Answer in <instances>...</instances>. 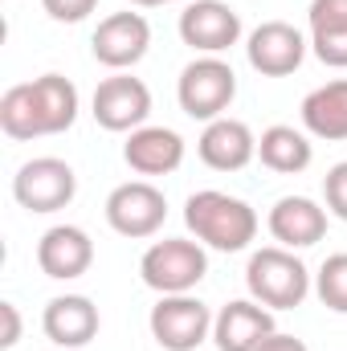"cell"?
I'll return each instance as SVG.
<instances>
[{
    "mask_svg": "<svg viewBox=\"0 0 347 351\" xmlns=\"http://www.w3.org/2000/svg\"><path fill=\"white\" fill-rule=\"evenodd\" d=\"M78 119V86L62 74H41L0 94V131L8 139H45L70 131Z\"/></svg>",
    "mask_w": 347,
    "mask_h": 351,
    "instance_id": "cell-1",
    "label": "cell"
},
{
    "mask_svg": "<svg viewBox=\"0 0 347 351\" xmlns=\"http://www.w3.org/2000/svg\"><path fill=\"white\" fill-rule=\"evenodd\" d=\"M184 225L196 233L200 245L221 250V254H241L258 237V213L246 200H237L229 192H217V188H204V192L188 196Z\"/></svg>",
    "mask_w": 347,
    "mask_h": 351,
    "instance_id": "cell-2",
    "label": "cell"
},
{
    "mask_svg": "<svg viewBox=\"0 0 347 351\" xmlns=\"http://www.w3.org/2000/svg\"><path fill=\"white\" fill-rule=\"evenodd\" d=\"M246 286H250V298L261 302V306H270V311H294L311 294V269L302 265V258L294 250L265 245L246 265Z\"/></svg>",
    "mask_w": 347,
    "mask_h": 351,
    "instance_id": "cell-3",
    "label": "cell"
},
{
    "mask_svg": "<svg viewBox=\"0 0 347 351\" xmlns=\"http://www.w3.org/2000/svg\"><path fill=\"white\" fill-rule=\"evenodd\" d=\"M204 274H208V254L200 241H188V237L152 241L147 254L139 258V278L156 294H192Z\"/></svg>",
    "mask_w": 347,
    "mask_h": 351,
    "instance_id": "cell-4",
    "label": "cell"
},
{
    "mask_svg": "<svg viewBox=\"0 0 347 351\" xmlns=\"http://www.w3.org/2000/svg\"><path fill=\"white\" fill-rule=\"evenodd\" d=\"M176 98L188 119H200V123L225 119L229 102L237 98V74L225 58H196L180 70Z\"/></svg>",
    "mask_w": 347,
    "mask_h": 351,
    "instance_id": "cell-5",
    "label": "cell"
},
{
    "mask_svg": "<svg viewBox=\"0 0 347 351\" xmlns=\"http://www.w3.org/2000/svg\"><path fill=\"white\" fill-rule=\"evenodd\" d=\"M213 311L196 294H160V302L147 315L152 339L164 351H196L213 335Z\"/></svg>",
    "mask_w": 347,
    "mask_h": 351,
    "instance_id": "cell-6",
    "label": "cell"
},
{
    "mask_svg": "<svg viewBox=\"0 0 347 351\" xmlns=\"http://www.w3.org/2000/svg\"><path fill=\"white\" fill-rule=\"evenodd\" d=\"M164 221H168V200L152 180H127L106 196V225L119 237H131V241L156 237Z\"/></svg>",
    "mask_w": 347,
    "mask_h": 351,
    "instance_id": "cell-7",
    "label": "cell"
},
{
    "mask_svg": "<svg viewBox=\"0 0 347 351\" xmlns=\"http://www.w3.org/2000/svg\"><path fill=\"white\" fill-rule=\"evenodd\" d=\"M12 196L29 213H58L78 196V176L66 160L41 156V160L21 164V172L12 176Z\"/></svg>",
    "mask_w": 347,
    "mask_h": 351,
    "instance_id": "cell-8",
    "label": "cell"
},
{
    "mask_svg": "<svg viewBox=\"0 0 347 351\" xmlns=\"http://www.w3.org/2000/svg\"><path fill=\"white\" fill-rule=\"evenodd\" d=\"M180 41L204 58H221L241 41V16L225 0H188L180 12Z\"/></svg>",
    "mask_w": 347,
    "mask_h": 351,
    "instance_id": "cell-9",
    "label": "cell"
},
{
    "mask_svg": "<svg viewBox=\"0 0 347 351\" xmlns=\"http://www.w3.org/2000/svg\"><path fill=\"white\" fill-rule=\"evenodd\" d=\"M94 123L102 131H115V135H131L139 127H147V114H152V90L147 82L131 78V74H115V78H102L94 90Z\"/></svg>",
    "mask_w": 347,
    "mask_h": 351,
    "instance_id": "cell-10",
    "label": "cell"
},
{
    "mask_svg": "<svg viewBox=\"0 0 347 351\" xmlns=\"http://www.w3.org/2000/svg\"><path fill=\"white\" fill-rule=\"evenodd\" d=\"M152 45V25L143 12H110L98 21L94 37H90V49H94V62L106 66V70H131L143 62Z\"/></svg>",
    "mask_w": 347,
    "mask_h": 351,
    "instance_id": "cell-11",
    "label": "cell"
},
{
    "mask_svg": "<svg viewBox=\"0 0 347 351\" xmlns=\"http://www.w3.org/2000/svg\"><path fill=\"white\" fill-rule=\"evenodd\" d=\"M307 45L311 41L294 25H286V21H261L258 29L250 33V41H246V58H250V66L258 70L261 78H286V74H294L302 66Z\"/></svg>",
    "mask_w": 347,
    "mask_h": 351,
    "instance_id": "cell-12",
    "label": "cell"
},
{
    "mask_svg": "<svg viewBox=\"0 0 347 351\" xmlns=\"http://www.w3.org/2000/svg\"><path fill=\"white\" fill-rule=\"evenodd\" d=\"M274 311L254 298H237L217 311L213 319V343L217 351H258L274 335Z\"/></svg>",
    "mask_w": 347,
    "mask_h": 351,
    "instance_id": "cell-13",
    "label": "cell"
},
{
    "mask_svg": "<svg viewBox=\"0 0 347 351\" xmlns=\"http://www.w3.org/2000/svg\"><path fill=\"white\" fill-rule=\"evenodd\" d=\"M37 265L53 282L82 278L90 265H94V241H90V233L78 229V225H53L37 241Z\"/></svg>",
    "mask_w": 347,
    "mask_h": 351,
    "instance_id": "cell-14",
    "label": "cell"
},
{
    "mask_svg": "<svg viewBox=\"0 0 347 351\" xmlns=\"http://www.w3.org/2000/svg\"><path fill=\"white\" fill-rule=\"evenodd\" d=\"M98 327H102L98 306L90 302L86 294H58L41 311V331L58 348H86L90 339L98 335Z\"/></svg>",
    "mask_w": 347,
    "mask_h": 351,
    "instance_id": "cell-15",
    "label": "cell"
},
{
    "mask_svg": "<svg viewBox=\"0 0 347 351\" xmlns=\"http://www.w3.org/2000/svg\"><path fill=\"white\" fill-rule=\"evenodd\" d=\"M196 152H200V160L213 172H241L258 156V139H254V131L241 119H229L225 114V119L204 123V131L196 139Z\"/></svg>",
    "mask_w": 347,
    "mask_h": 351,
    "instance_id": "cell-16",
    "label": "cell"
},
{
    "mask_svg": "<svg viewBox=\"0 0 347 351\" xmlns=\"http://www.w3.org/2000/svg\"><path fill=\"white\" fill-rule=\"evenodd\" d=\"M270 237L282 250H311L327 233V208L315 204L311 196H282L270 208Z\"/></svg>",
    "mask_w": 347,
    "mask_h": 351,
    "instance_id": "cell-17",
    "label": "cell"
},
{
    "mask_svg": "<svg viewBox=\"0 0 347 351\" xmlns=\"http://www.w3.org/2000/svg\"><path fill=\"white\" fill-rule=\"evenodd\" d=\"M123 160L139 176H172L184 164V139L172 127H139L127 135Z\"/></svg>",
    "mask_w": 347,
    "mask_h": 351,
    "instance_id": "cell-18",
    "label": "cell"
},
{
    "mask_svg": "<svg viewBox=\"0 0 347 351\" xmlns=\"http://www.w3.org/2000/svg\"><path fill=\"white\" fill-rule=\"evenodd\" d=\"M311 49L323 66L347 70V0H311Z\"/></svg>",
    "mask_w": 347,
    "mask_h": 351,
    "instance_id": "cell-19",
    "label": "cell"
},
{
    "mask_svg": "<svg viewBox=\"0 0 347 351\" xmlns=\"http://www.w3.org/2000/svg\"><path fill=\"white\" fill-rule=\"evenodd\" d=\"M302 127L315 139L344 143L347 139V78H335V82L311 90L302 98Z\"/></svg>",
    "mask_w": 347,
    "mask_h": 351,
    "instance_id": "cell-20",
    "label": "cell"
},
{
    "mask_svg": "<svg viewBox=\"0 0 347 351\" xmlns=\"http://www.w3.org/2000/svg\"><path fill=\"white\" fill-rule=\"evenodd\" d=\"M258 156H261V164H265L270 172L298 176V172H307V168H311L315 147H311V139H307L302 131H294V127H286V123H274V127H265V131H261Z\"/></svg>",
    "mask_w": 347,
    "mask_h": 351,
    "instance_id": "cell-21",
    "label": "cell"
},
{
    "mask_svg": "<svg viewBox=\"0 0 347 351\" xmlns=\"http://www.w3.org/2000/svg\"><path fill=\"white\" fill-rule=\"evenodd\" d=\"M315 294L327 311L347 315V254H331L315 274Z\"/></svg>",
    "mask_w": 347,
    "mask_h": 351,
    "instance_id": "cell-22",
    "label": "cell"
},
{
    "mask_svg": "<svg viewBox=\"0 0 347 351\" xmlns=\"http://www.w3.org/2000/svg\"><path fill=\"white\" fill-rule=\"evenodd\" d=\"M323 196H327V213L347 221V160L323 176Z\"/></svg>",
    "mask_w": 347,
    "mask_h": 351,
    "instance_id": "cell-23",
    "label": "cell"
},
{
    "mask_svg": "<svg viewBox=\"0 0 347 351\" xmlns=\"http://www.w3.org/2000/svg\"><path fill=\"white\" fill-rule=\"evenodd\" d=\"M41 8L53 21H62V25H78V21H86L90 12L98 8V0H41Z\"/></svg>",
    "mask_w": 347,
    "mask_h": 351,
    "instance_id": "cell-24",
    "label": "cell"
},
{
    "mask_svg": "<svg viewBox=\"0 0 347 351\" xmlns=\"http://www.w3.org/2000/svg\"><path fill=\"white\" fill-rule=\"evenodd\" d=\"M0 323H4V331H0V351H12L21 343V311H16L12 302H0Z\"/></svg>",
    "mask_w": 347,
    "mask_h": 351,
    "instance_id": "cell-25",
    "label": "cell"
},
{
    "mask_svg": "<svg viewBox=\"0 0 347 351\" xmlns=\"http://www.w3.org/2000/svg\"><path fill=\"white\" fill-rule=\"evenodd\" d=\"M258 351H311L302 339H294V335H286V331H274L265 343H261Z\"/></svg>",
    "mask_w": 347,
    "mask_h": 351,
    "instance_id": "cell-26",
    "label": "cell"
},
{
    "mask_svg": "<svg viewBox=\"0 0 347 351\" xmlns=\"http://www.w3.org/2000/svg\"><path fill=\"white\" fill-rule=\"evenodd\" d=\"M127 4H135V8H160V4H172V0H127Z\"/></svg>",
    "mask_w": 347,
    "mask_h": 351,
    "instance_id": "cell-27",
    "label": "cell"
}]
</instances>
